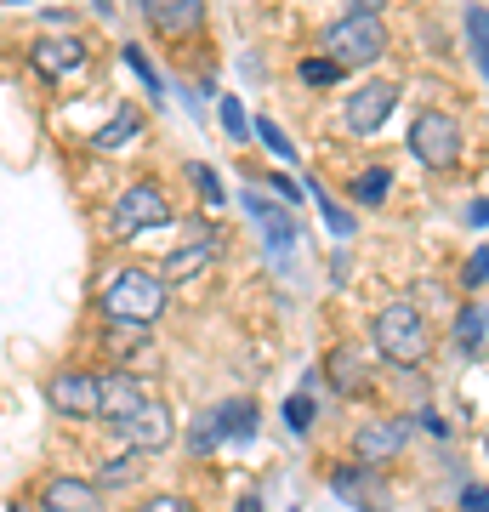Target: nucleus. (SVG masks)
Listing matches in <instances>:
<instances>
[{
	"label": "nucleus",
	"instance_id": "nucleus-33",
	"mask_svg": "<svg viewBox=\"0 0 489 512\" xmlns=\"http://www.w3.org/2000/svg\"><path fill=\"white\" fill-rule=\"evenodd\" d=\"M268 183H273V194H279V200H302V188L290 183V177H268Z\"/></svg>",
	"mask_w": 489,
	"mask_h": 512
},
{
	"label": "nucleus",
	"instance_id": "nucleus-11",
	"mask_svg": "<svg viewBox=\"0 0 489 512\" xmlns=\"http://www.w3.org/2000/svg\"><path fill=\"white\" fill-rule=\"evenodd\" d=\"M148 399H154V393H148V387L137 382L131 370H114V376H103V410H97V416L120 427V421H131Z\"/></svg>",
	"mask_w": 489,
	"mask_h": 512
},
{
	"label": "nucleus",
	"instance_id": "nucleus-31",
	"mask_svg": "<svg viewBox=\"0 0 489 512\" xmlns=\"http://www.w3.org/2000/svg\"><path fill=\"white\" fill-rule=\"evenodd\" d=\"M137 512H188V501H182V495H143Z\"/></svg>",
	"mask_w": 489,
	"mask_h": 512
},
{
	"label": "nucleus",
	"instance_id": "nucleus-30",
	"mask_svg": "<svg viewBox=\"0 0 489 512\" xmlns=\"http://www.w3.org/2000/svg\"><path fill=\"white\" fill-rule=\"evenodd\" d=\"M319 205H325V222H330V234H353V217H347V211H342V205H330L325 200V188H319Z\"/></svg>",
	"mask_w": 489,
	"mask_h": 512
},
{
	"label": "nucleus",
	"instance_id": "nucleus-10",
	"mask_svg": "<svg viewBox=\"0 0 489 512\" xmlns=\"http://www.w3.org/2000/svg\"><path fill=\"white\" fill-rule=\"evenodd\" d=\"M410 433H416V421L410 416H393V421H370V427H359V439H353V450H359V461L370 467V461H393L410 444Z\"/></svg>",
	"mask_w": 489,
	"mask_h": 512
},
{
	"label": "nucleus",
	"instance_id": "nucleus-13",
	"mask_svg": "<svg viewBox=\"0 0 489 512\" xmlns=\"http://www.w3.org/2000/svg\"><path fill=\"white\" fill-rule=\"evenodd\" d=\"M80 63H86V40H74V35L35 40V69L40 74H74Z\"/></svg>",
	"mask_w": 489,
	"mask_h": 512
},
{
	"label": "nucleus",
	"instance_id": "nucleus-18",
	"mask_svg": "<svg viewBox=\"0 0 489 512\" xmlns=\"http://www.w3.org/2000/svg\"><path fill=\"white\" fill-rule=\"evenodd\" d=\"M455 342H461V353H484L489 342V308H461L455 313Z\"/></svg>",
	"mask_w": 489,
	"mask_h": 512
},
{
	"label": "nucleus",
	"instance_id": "nucleus-14",
	"mask_svg": "<svg viewBox=\"0 0 489 512\" xmlns=\"http://www.w3.org/2000/svg\"><path fill=\"white\" fill-rule=\"evenodd\" d=\"M143 12H148V23H154L160 35H188V29L205 18L200 0H143Z\"/></svg>",
	"mask_w": 489,
	"mask_h": 512
},
{
	"label": "nucleus",
	"instance_id": "nucleus-9",
	"mask_svg": "<svg viewBox=\"0 0 489 512\" xmlns=\"http://www.w3.org/2000/svg\"><path fill=\"white\" fill-rule=\"evenodd\" d=\"M393 103H399V86L393 80H370V86H359V92L347 97V109H342V120H347V131H359V137H370V131L393 114Z\"/></svg>",
	"mask_w": 489,
	"mask_h": 512
},
{
	"label": "nucleus",
	"instance_id": "nucleus-34",
	"mask_svg": "<svg viewBox=\"0 0 489 512\" xmlns=\"http://www.w3.org/2000/svg\"><path fill=\"white\" fill-rule=\"evenodd\" d=\"M467 222H472V228H484V222H489V200H472L467 205Z\"/></svg>",
	"mask_w": 489,
	"mask_h": 512
},
{
	"label": "nucleus",
	"instance_id": "nucleus-38",
	"mask_svg": "<svg viewBox=\"0 0 489 512\" xmlns=\"http://www.w3.org/2000/svg\"><path fill=\"white\" fill-rule=\"evenodd\" d=\"M484 456H489V433H484Z\"/></svg>",
	"mask_w": 489,
	"mask_h": 512
},
{
	"label": "nucleus",
	"instance_id": "nucleus-17",
	"mask_svg": "<svg viewBox=\"0 0 489 512\" xmlns=\"http://www.w3.org/2000/svg\"><path fill=\"white\" fill-rule=\"evenodd\" d=\"M217 427H222V439H251L256 433V404L251 399H222L217 404Z\"/></svg>",
	"mask_w": 489,
	"mask_h": 512
},
{
	"label": "nucleus",
	"instance_id": "nucleus-22",
	"mask_svg": "<svg viewBox=\"0 0 489 512\" xmlns=\"http://www.w3.org/2000/svg\"><path fill=\"white\" fill-rule=\"evenodd\" d=\"M353 200H359V205H381V200H387V165H370V171L353 177Z\"/></svg>",
	"mask_w": 489,
	"mask_h": 512
},
{
	"label": "nucleus",
	"instance_id": "nucleus-16",
	"mask_svg": "<svg viewBox=\"0 0 489 512\" xmlns=\"http://www.w3.org/2000/svg\"><path fill=\"white\" fill-rule=\"evenodd\" d=\"M211 256H217V239H194V245H182V251L165 256V262H160L165 274H160V279H188V274H200Z\"/></svg>",
	"mask_w": 489,
	"mask_h": 512
},
{
	"label": "nucleus",
	"instance_id": "nucleus-28",
	"mask_svg": "<svg viewBox=\"0 0 489 512\" xmlns=\"http://www.w3.org/2000/svg\"><path fill=\"white\" fill-rule=\"evenodd\" d=\"M188 177H194V188H200V194H205L211 205H222V183H217V171H211L205 160H194V165H188Z\"/></svg>",
	"mask_w": 489,
	"mask_h": 512
},
{
	"label": "nucleus",
	"instance_id": "nucleus-5",
	"mask_svg": "<svg viewBox=\"0 0 489 512\" xmlns=\"http://www.w3.org/2000/svg\"><path fill=\"white\" fill-rule=\"evenodd\" d=\"M114 234L131 239V234H148V228H171V205L154 183H131L120 200H114Z\"/></svg>",
	"mask_w": 489,
	"mask_h": 512
},
{
	"label": "nucleus",
	"instance_id": "nucleus-12",
	"mask_svg": "<svg viewBox=\"0 0 489 512\" xmlns=\"http://www.w3.org/2000/svg\"><path fill=\"white\" fill-rule=\"evenodd\" d=\"M40 501H46V512H103V495H97V484H86V478H69V473L46 478Z\"/></svg>",
	"mask_w": 489,
	"mask_h": 512
},
{
	"label": "nucleus",
	"instance_id": "nucleus-4",
	"mask_svg": "<svg viewBox=\"0 0 489 512\" xmlns=\"http://www.w3.org/2000/svg\"><path fill=\"white\" fill-rule=\"evenodd\" d=\"M410 154L421 165H433V171H450L461 160V126H455L444 109H421L410 120Z\"/></svg>",
	"mask_w": 489,
	"mask_h": 512
},
{
	"label": "nucleus",
	"instance_id": "nucleus-25",
	"mask_svg": "<svg viewBox=\"0 0 489 512\" xmlns=\"http://www.w3.org/2000/svg\"><path fill=\"white\" fill-rule=\"evenodd\" d=\"M302 80H308V86H336V74H342V63H330V57H308V63H302Z\"/></svg>",
	"mask_w": 489,
	"mask_h": 512
},
{
	"label": "nucleus",
	"instance_id": "nucleus-26",
	"mask_svg": "<svg viewBox=\"0 0 489 512\" xmlns=\"http://www.w3.org/2000/svg\"><path fill=\"white\" fill-rule=\"evenodd\" d=\"M222 126H228V137H234V143H245V137H251V120H245V109H239V97H222Z\"/></svg>",
	"mask_w": 489,
	"mask_h": 512
},
{
	"label": "nucleus",
	"instance_id": "nucleus-20",
	"mask_svg": "<svg viewBox=\"0 0 489 512\" xmlns=\"http://www.w3.org/2000/svg\"><path fill=\"white\" fill-rule=\"evenodd\" d=\"M137 126H143V109H131V103H126V109L114 114L109 126L97 131V148H120V143H131V137H137Z\"/></svg>",
	"mask_w": 489,
	"mask_h": 512
},
{
	"label": "nucleus",
	"instance_id": "nucleus-3",
	"mask_svg": "<svg viewBox=\"0 0 489 512\" xmlns=\"http://www.w3.org/2000/svg\"><path fill=\"white\" fill-rule=\"evenodd\" d=\"M376 353L387 365H421L427 359V313L416 302H387L376 313Z\"/></svg>",
	"mask_w": 489,
	"mask_h": 512
},
{
	"label": "nucleus",
	"instance_id": "nucleus-7",
	"mask_svg": "<svg viewBox=\"0 0 489 512\" xmlns=\"http://www.w3.org/2000/svg\"><path fill=\"white\" fill-rule=\"evenodd\" d=\"M330 490L342 495L353 512H387V507H393V495H387V478L370 473L364 461H359V467H336V473H330Z\"/></svg>",
	"mask_w": 489,
	"mask_h": 512
},
{
	"label": "nucleus",
	"instance_id": "nucleus-37",
	"mask_svg": "<svg viewBox=\"0 0 489 512\" xmlns=\"http://www.w3.org/2000/svg\"><path fill=\"white\" fill-rule=\"evenodd\" d=\"M239 512H262V507H256V501H251V495H245V501H239Z\"/></svg>",
	"mask_w": 489,
	"mask_h": 512
},
{
	"label": "nucleus",
	"instance_id": "nucleus-19",
	"mask_svg": "<svg viewBox=\"0 0 489 512\" xmlns=\"http://www.w3.org/2000/svg\"><path fill=\"white\" fill-rule=\"evenodd\" d=\"M467 46L478 57V69L489 80V6H467Z\"/></svg>",
	"mask_w": 489,
	"mask_h": 512
},
{
	"label": "nucleus",
	"instance_id": "nucleus-32",
	"mask_svg": "<svg viewBox=\"0 0 489 512\" xmlns=\"http://www.w3.org/2000/svg\"><path fill=\"white\" fill-rule=\"evenodd\" d=\"M461 512H489V490H484V484H467V490H461Z\"/></svg>",
	"mask_w": 489,
	"mask_h": 512
},
{
	"label": "nucleus",
	"instance_id": "nucleus-36",
	"mask_svg": "<svg viewBox=\"0 0 489 512\" xmlns=\"http://www.w3.org/2000/svg\"><path fill=\"white\" fill-rule=\"evenodd\" d=\"M381 6H387V0H359V12H381Z\"/></svg>",
	"mask_w": 489,
	"mask_h": 512
},
{
	"label": "nucleus",
	"instance_id": "nucleus-1",
	"mask_svg": "<svg viewBox=\"0 0 489 512\" xmlns=\"http://www.w3.org/2000/svg\"><path fill=\"white\" fill-rule=\"evenodd\" d=\"M160 313H165V279L148 274V268H120L114 285L103 291V319H109V325L148 330Z\"/></svg>",
	"mask_w": 489,
	"mask_h": 512
},
{
	"label": "nucleus",
	"instance_id": "nucleus-21",
	"mask_svg": "<svg viewBox=\"0 0 489 512\" xmlns=\"http://www.w3.org/2000/svg\"><path fill=\"white\" fill-rule=\"evenodd\" d=\"M143 478V450H131V456L109 461L103 473H97V490H120V484H137Z\"/></svg>",
	"mask_w": 489,
	"mask_h": 512
},
{
	"label": "nucleus",
	"instance_id": "nucleus-24",
	"mask_svg": "<svg viewBox=\"0 0 489 512\" xmlns=\"http://www.w3.org/2000/svg\"><path fill=\"white\" fill-rule=\"evenodd\" d=\"M217 439H222V427H217V410H211V416L194 421V433H188V450H194V456H205V450H211Z\"/></svg>",
	"mask_w": 489,
	"mask_h": 512
},
{
	"label": "nucleus",
	"instance_id": "nucleus-2",
	"mask_svg": "<svg viewBox=\"0 0 489 512\" xmlns=\"http://www.w3.org/2000/svg\"><path fill=\"white\" fill-rule=\"evenodd\" d=\"M325 52L342 69H370L387 52V23H381V12H347V18H336L325 29Z\"/></svg>",
	"mask_w": 489,
	"mask_h": 512
},
{
	"label": "nucleus",
	"instance_id": "nucleus-23",
	"mask_svg": "<svg viewBox=\"0 0 489 512\" xmlns=\"http://www.w3.org/2000/svg\"><path fill=\"white\" fill-rule=\"evenodd\" d=\"M461 285H467V291H484V285H489V245H478V251L467 256V268H461Z\"/></svg>",
	"mask_w": 489,
	"mask_h": 512
},
{
	"label": "nucleus",
	"instance_id": "nucleus-27",
	"mask_svg": "<svg viewBox=\"0 0 489 512\" xmlns=\"http://www.w3.org/2000/svg\"><path fill=\"white\" fill-rule=\"evenodd\" d=\"M256 131H262V143H268V154L273 160H296V148H290V137L279 126H273V120H256Z\"/></svg>",
	"mask_w": 489,
	"mask_h": 512
},
{
	"label": "nucleus",
	"instance_id": "nucleus-8",
	"mask_svg": "<svg viewBox=\"0 0 489 512\" xmlns=\"http://www.w3.org/2000/svg\"><path fill=\"white\" fill-rule=\"evenodd\" d=\"M114 433H120V439L131 444V450L154 456V450H171V433H177V421H171V410H165L160 399H148L143 410H137L131 421H120Z\"/></svg>",
	"mask_w": 489,
	"mask_h": 512
},
{
	"label": "nucleus",
	"instance_id": "nucleus-15",
	"mask_svg": "<svg viewBox=\"0 0 489 512\" xmlns=\"http://www.w3.org/2000/svg\"><path fill=\"white\" fill-rule=\"evenodd\" d=\"M325 370H330V382L342 387V393H359L364 376H370V359H364L359 348H336V353L325 359Z\"/></svg>",
	"mask_w": 489,
	"mask_h": 512
},
{
	"label": "nucleus",
	"instance_id": "nucleus-35",
	"mask_svg": "<svg viewBox=\"0 0 489 512\" xmlns=\"http://www.w3.org/2000/svg\"><path fill=\"white\" fill-rule=\"evenodd\" d=\"M12 512H46V501H18Z\"/></svg>",
	"mask_w": 489,
	"mask_h": 512
},
{
	"label": "nucleus",
	"instance_id": "nucleus-6",
	"mask_svg": "<svg viewBox=\"0 0 489 512\" xmlns=\"http://www.w3.org/2000/svg\"><path fill=\"white\" fill-rule=\"evenodd\" d=\"M46 404H52L57 416H97L103 410V376H91V370H57L52 382H46Z\"/></svg>",
	"mask_w": 489,
	"mask_h": 512
},
{
	"label": "nucleus",
	"instance_id": "nucleus-29",
	"mask_svg": "<svg viewBox=\"0 0 489 512\" xmlns=\"http://www.w3.org/2000/svg\"><path fill=\"white\" fill-rule=\"evenodd\" d=\"M285 421L296 427V433H308V427H313V399H308V393H296V399H285Z\"/></svg>",
	"mask_w": 489,
	"mask_h": 512
}]
</instances>
